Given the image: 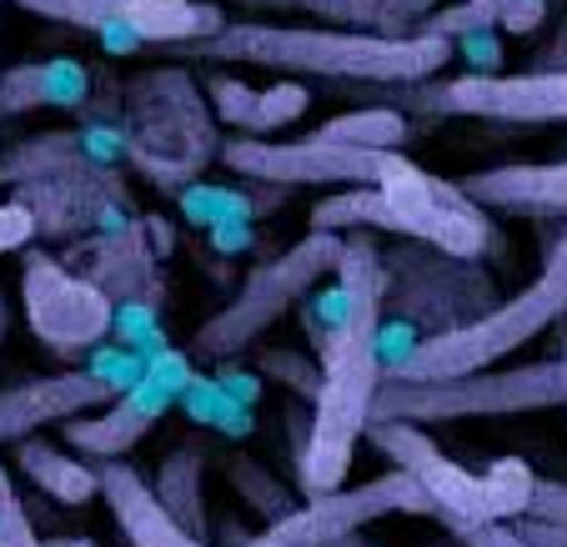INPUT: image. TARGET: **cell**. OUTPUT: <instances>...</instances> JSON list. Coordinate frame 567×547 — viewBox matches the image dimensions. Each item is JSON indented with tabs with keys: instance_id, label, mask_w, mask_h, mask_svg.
I'll list each match as a JSON object with an SVG mask.
<instances>
[{
	"instance_id": "836d02e7",
	"label": "cell",
	"mask_w": 567,
	"mask_h": 547,
	"mask_svg": "<svg viewBox=\"0 0 567 547\" xmlns=\"http://www.w3.org/2000/svg\"><path fill=\"white\" fill-rule=\"evenodd\" d=\"M206 96H212L216 116H221L226 126H241V116H247L257 91H251L247 81H231V75H206Z\"/></svg>"
},
{
	"instance_id": "ba28073f",
	"label": "cell",
	"mask_w": 567,
	"mask_h": 547,
	"mask_svg": "<svg viewBox=\"0 0 567 547\" xmlns=\"http://www.w3.org/2000/svg\"><path fill=\"white\" fill-rule=\"evenodd\" d=\"M41 21L86 31L106 55H141L146 45H182L226 25L212 0H11Z\"/></svg>"
},
{
	"instance_id": "52a82bcc",
	"label": "cell",
	"mask_w": 567,
	"mask_h": 547,
	"mask_svg": "<svg viewBox=\"0 0 567 547\" xmlns=\"http://www.w3.org/2000/svg\"><path fill=\"white\" fill-rule=\"evenodd\" d=\"M342 237L347 231H307L301 241H291L287 251H277L271 261H261L236 297L226 301L216 317H206L202 332H196V357H212V362H226V357L247 352L261 332L287 317L291 307L307 301V291L317 281H327L337 271V257H342Z\"/></svg>"
},
{
	"instance_id": "b9f144b4",
	"label": "cell",
	"mask_w": 567,
	"mask_h": 547,
	"mask_svg": "<svg viewBox=\"0 0 567 547\" xmlns=\"http://www.w3.org/2000/svg\"><path fill=\"white\" fill-rule=\"evenodd\" d=\"M543 65H547V71H563V65H567V16H563V25L553 31V41L543 45Z\"/></svg>"
},
{
	"instance_id": "6da1fadb",
	"label": "cell",
	"mask_w": 567,
	"mask_h": 547,
	"mask_svg": "<svg viewBox=\"0 0 567 547\" xmlns=\"http://www.w3.org/2000/svg\"><path fill=\"white\" fill-rule=\"evenodd\" d=\"M337 281L347 287V327L332 342V352L321 357V382L311 398V427L301 442V493H332L347 483L362 442L367 422H372V398L382 386V357H377V327H382V247L372 231H347L342 257H337Z\"/></svg>"
},
{
	"instance_id": "484cf974",
	"label": "cell",
	"mask_w": 567,
	"mask_h": 547,
	"mask_svg": "<svg viewBox=\"0 0 567 547\" xmlns=\"http://www.w3.org/2000/svg\"><path fill=\"white\" fill-rule=\"evenodd\" d=\"M226 477H231V487L247 497L267 523H277L281 513H291V493L267 473V467H261V462H251L247 452H231V457H226Z\"/></svg>"
},
{
	"instance_id": "2e32d148",
	"label": "cell",
	"mask_w": 567,
	"mask_h": 547,
	"mask_svg": "<svg viewBox=\"0 0 567 547\" xmlns=\"http://www.w3.org/2000/svg\"><path fill=\"white\" fill-rule=\"evenodd\" d=\"M106 402L111 392L91 372H51V376H35V382H16L0 392V447L35 437L51 422L96 412Z\"/></svg>"
},
{
	"instance_id": "8fae6325",
	"label": "cell",
	"mask_w": 567,
	"mask_h": 547,
	"mask_svg": "<svg viewBox=\"0 0 567 547\" xmlns=\"http://www.w3.org/2000/svg\"><path fill=\"white\" fill-rule=\"evenodd\" d=\"M236 176L267 186H382L392 166L402 162L396 151H367V146H337L321 136L301 141H271V136H231L216 151Z\"/></svg>"
},
{
	"instance_id": "ab89813d",
	"label": "cell",
	"mask_w": 567,
	"mask_h": 547,
	"mask_svg": "<svg viewBox=\"0 0 567 547\" xmlns=\"http://www.w3.org/2000/svg\"><path fill=\"white\" fill-rule=\"evenodd\" d=\"M513 527L527 537V543H537V547H567V527L543 523V517H517Z\"/></svg>"
},
{
	"instance_id": "9c48e42d",
	"label": "cell",
	"mask_w": 567,
	"mask_h": 547,
	"mask_svg": "<svg viewBox=\"0 0 567 547\" xmlns=\"http://www.w3.org/2000/svg\"><path fill=\"white\" fill-rule=\"evenodd\" d=\"M382 307H396L417 332H452L493 307V281L472 261L447 257L427 241H408L382 257Z\"/></svg>"
},
{
	"instance_id": "bcb514c9",
	"label": "cell",
	"mask_w": 567,
	"mask_h": 547,
	"mask_svg": "<svg viewBox=\"0 0 567 547\" xmlns=\"http://www.w3.org/2000/svg\"><path fill=\"white\" fill-rule=\"evenodd\" d=\"M523 6H543V11H547V0H523Z\"/></svg>"
},
{
	"instance_id": "7bdbcfd3",
	"label": "cell",
	"mask_w": 567,
	"mask_h": 547,
	"mask_svg": "<svg viewBox=\"0 0 567 547\" xmlns=\"http://www.w3.org/2000/svg\"><path fill=\"white\" fill-rule=\"evenodd\" d=\"M41 547H101V543H91V537H41Z\"/></svg>"
},
{
	"instance_id": "ffe728a7",
	"label": "cell",
	"mask_w": 567,
	"mask_h": 547,
	"mask_svg": "<svg viewBox=\"0 0 567 547\" xmlns=\"http://www.w3.org/2000/svg\"><path fill=\"white\" fill-rule=\"evenodd\" d=\"M16 462H21V473L31 477L45 497H55V503H65V507H81V503H91V497H101V467L51 447V442L25 437Z\"/></svg>"
},
{
	"instance_id": "60d3db41",
	"label": "cell",
	"mask_w": 567,
	"mask_h": 547,
	"mask_svg": "<svg viewBox=\"0 0 567 547\" xmlns=\"http://www.w3.org/2000/svg\"><path fill=\"white\" fill-rule=\"evenodd\" d=\"M216 382L226 386V398L231 402H241V407H257V398H261V382L257 376H247V372H216Z\"/></svg>"
},
{
	"instance_id": "f1b7e54d",
	"label": "cell",
	"mask_w": 567,
	"mask_h": 547,
	"mask_svg": "<svg viewBox=\"0 0 567 547\" xmlns=\"http://www.w3.org/2000/svg\"><path fill=\"white\" fill-rule=\"evenodd\" d=\"M493 25H497L493 6H477V0H457V6H447V0H437V6L422 16L417 31L442 35V41H457V35H472V31H493Z\"/></svg>"
},
{
	"instance_id": "d4e9b609",
	"label": "cell",
	"mask_w": 567,
	"mask_h": 547,
	"mask_svg": "<svg viewBox=\"0 0 567 547\" xmlns=\"http://www.w3.org/2000/svg\"><path fill=\"white\" fill-rule=\"evenodd\" d=\"M176 407H186V417H192V422H206V427L226 432V437H247V432H251V412L241 407V402L226 398V386L216 382V376L196 372L192 382H186V392H182V402H176Z\"/></svg>"
},
{
	"instance_id": "603a6c76",
	"label": "cell",
	"mask_w": 567,
	"mask_h": 547,
	"mask_svg": "<svg viewBox=\"0 0 567 547\" xmlns=\"http://www.w3.org/2000/svg\"><path fill=\"white\" fill-rule=\"evenodd\" d=\"M311 136L337 141V146H367V151H396L408 141V116L392 106H367V111H347V116L321 121Z\"/></svg>"
},
{
	"instance_id": "e0dca14e",
	"label": "cell",
	"mask_w": 567,
	"mask_h": 547,
	"mask_svg": "<svg viewBox=\"0 0 567 547\" xmlns=\"http://www.w3.org/2000/svg\"><path fill=\"white\" fill-rule=\"evenodd\" d=\"M221 11H287L311 16L337 31H372V35H412L437 0H212Z\"/></svg>"
},
{
	"instance_id": "1f68e13d",
	"label": "cell",
	"mask_w": 567,
	"mask_h": 547,
	"mask_svg": "<svg viewBox=\"0 0 567 547\" xmlns=\"http://www.w3.org/2000/svg\"><path fill=\"white\" fill-rule=\"evenodd\" d=\"M261 367H267L271 376H277L281 386H291V392H301V398H317V382H321V367L307 362L301 352H281V347H271L267 357H261Z\"/></svg>"
},
{
	"instance_id": "3957f363",
	"label": "cell",
	"mask_w": 567,
	"mask_h": 547,
	"mask_svg": "<svg viewBox=\"0 0 567 547\" xmlns=\"http://www.w3.org/2000/svg\"><path fill=\"white\" fill-rule=\"evenodd\" d=\"M307 231H386V237L427 241L447 257L477 261L493 247V221L457 182H437L417 162L392 166L382 186H337L307 216Z\"/></svg>"
},
{
	"instance_id": "4dcf8cb0",
	"label": "cell",
	"mask_w": 567,
	"mask_h": 547,
	"mask_svg": "<svg viewBox=\"0 0 567 547\" xmlns=\"http://www.w3.org/2000/svg\"><path fill=\"white\" fill-rule=\"evenodd\" d=\"M0 547H41V533H35L31 513H25L16 483L0 467Z\"/></svg>"
},
{
	"instance_id": "4fadbf2b",
	"label": "cell",
	"mask_w": 567,
	"mask_h": 547,
	"mask_svg": "<svg viewBox=\"0 0 567 547\" xmlns=\"http://www.w3.org/2000/svg\"><path fill=\"white\" fill-rule=\"evenodd\" d=\"M21 291L35 342L55 357H81L111 337V297L71 261L51 251H21Z\"/></svg>"
},
{
	"instance_id": "8d00e7d4",
	"label": "cell",
	"mask_w": 567,
	"mask_h": 547,
	"mask_svg": "<svg viewBox=\"0 0 567 547\" xmlns=\"http://www.w3.org/2000/svg\"><path fill=\"white\" fill-rule=\"evenodd\" d=\"M523 517H543V523L567 527V483H547V477H537L533 503H527Z\"/></svg>"
},
{
	"instance_id": "7c38bea8",
	"label": "cell",
	"mask_w": 567,
	"mask_h": 547,
	"mask_svg": "<svg viewBox=\"0 0 567 547\" xmlns=\"http://www.w3.org/2000/svg\"><path fill=\"white\" fill-rule=\"evenodd\" d=\"M192 357L176 352V347H161V352L146 357V367H141V376L126 386V392H116V398L106 402V407L96 412H81V417H65V442H71L75 452H86V457L96 462H116L126 457L131 447H136L141 437H146L151 427H156L166 412L182 402L186 382H192Z\"/></svg>"
},
{
	"instance_id": "f35d334b",
	"label": "cell",
	"mask_w": 567,
	"mask_h": 547,
	"mask_svg": "<svg viewBox=\"0 0 567 547\" xmlns=\"http://www.w3.org/2000/svg\"><path fill=\"white\" fill-rule=\"evenodd\" d=\"M477 6H493L497 25H503V31H513V35H527V31H537V25L547 21L543 6H523V0H477Z\"/></svg>"
},
{
	"instance_id": "f546056e",
	"label": "cell",
	"mask_w": 567,
	"mask_h": 547,
	"mask_svg": "<svg viewBox=\"0 0 567 547\" xmlns=\"http://www.w3.org/2000/svg\"><path fill=\"white\" fill-rule=\"evenodd\" d=\"M141 367H146V357H141V352L101 342V347H91V352H86V367H81V372H91L111 392V398H116V392H126V386L141 376Z\"/></svg>"
},
{
	"instance_id": "d6a6232c",
	"label": "cell",
	"mask_w": 567,
	"mask_h": 547,
	"mask_svg": "<svg viewBox=\"0 0 567 547\" xmlns=\"http://www.w3.org/2000/svg\"><path fill=\"white\" fill-rule=\"evenodd\" d=\"M452 55L467 61V75H497L503 71V35L493 31H472V35H457L452 41Z\"/></svg>"
},
{
	"instance_id": "9a60e30c",
	"label": "cell",
	"mask_w": 567,
	"mask_h": 547,
	"mask_svg": "<svg viewBox=\"0 0 567 547\" xmlns=\"http://www.w3.org/2000/svg\"><path fill=\"white\" fill-rule=\"evenodd\" d=\"M101 497H106V507H111V517H116L121 543L126 547H212L206 537L186 533V527L156 503L151 483L131 467L126 457L101 462ZM241 547H277V543L261 533V537H251V543H241Z\"/></svg>"
},
{
	"instance_id": "d6986e66",
	"label": "cell",
	"mask_w": 567,
	"mask_h": 547,
	"mask_svg": "<svg viewBox=\"0 0 567 547\" xmlns=\"http://www.w3.org/2000/svg\"><path fill=\"white\" fill-rule=\"evenodd\" d=\"M91 101V71L75 55H51V61H25L0 71V111L25 116V111H75Z\"/></svg>"
},
{
	"instance_id": "7a4b0ae2",
	"label": "cell",
	"mask_w": 567,
	"mask_h": 547,
	"mask_svg": "<svg viewBox=\"0 0 567 547\" xmlns=\"http://www.w3.org/2000/svg\"><path fill=\"white\" fill-rule=\"evenodd\" d=\"M186 61H231V65H267L287 75H317L337 86H417L442 75L452 61V41L427 31L412 35H372V31H337V25H271V21H226L221 31L196 41L166 45Z\"/></svg>"
},
{
	"instance_id": "7dc6e473",
	"label": "cell",
	"mask_w": 567,
	"mask_h": 547,
	"mask_svg": "<svg viewBox=\"0 0 567 547\" xmlns=\"http://www.w3.org/2000/svg\"><path fill=\"white\" fill-rule=\"evenodd\" d=\"M0 121H6V111H0Z\"/></svg>"
},
{
	"instance_id": "83f0119b",
	"label": "cell",
	"mask_w": 567,
	"mask_h": 547,
	"mask_svg": "<svg viewBox=\"0 0 567 547\" xmlns=\"http://www.w3.org/2000/svg\"><path fill=\"white\" fill-rule=\"evenodd\" d=\"M347 327V287L342 281H317L307 291V337L317 347V362L332 352V342Z\"/></svg>"
},
{
	"instance_id": "d590c367",
	"label": "cell",
	"mask_w": 567,
	"mask_h": 547,
	"mask_svg": "<svg viewBox=\"0 0 567 547\" xmlns=\"http://www.w3.org/2000/svg\"><path fill=\"white\" fill-rule=\"evenodd\" d=\"M35 241V216L31 206L16 196V202H0V257H11V251H25Z\"/></svg>"
},
{
	"instance_id": "8992f818",
	"label": "cell",
	"mask_w": 567,
	"mask_h": 547,
	"mask_svg": "<svg viewBox=\"0 0 567 547\" xmlns=\"http://www.w3.org/2000/svg\"><path fill=\"white\" fill-rule=\"evenodd\" d=\"M563 407V376L557 362L527 367H482L457 376H382L372 398V422H467V417H517V412Z\"/></svg>"
},
{
	"instance_id": "74e56055",
	"label": "cell",
	"mask_w": 567,
	"mask_h": 547,
	"mask_svg": "<svg viewBox=\"0 0 567 547\" xmlns=\"http://www.w3.org/2000/svg\"><path fill=\"white\" fill-rule=\"evenodd\" d=\"M206 241H212V251H221V257H241V251L257 247V231H251V221H216V226H202Z\"/></svg>"
},
{
	"instance_id": "cb8c5ba5",
	"label": "cell",
	"mask_w": 567,
	"mask_h": 547,
	"mask_svg": "<svg viewBox=\"0 0 567 547\" xmlns=\"http://www.w3.org/2000/svg\"><path fill=\"white\" fill-rule=\"evenodd\" d=\"M311 106V91L301 86V81H277V86L257 91L247 106V116H241V126H236V136H277V131H287L291 121H301Z\"/></svg>"
},
{
	"instance_id": "5bb4252c",
	"label": "cell",
	"mask_w": 567,
	"mask_h": 547,
	"mask_svg": "<svg viewBox=\"0 0 567 547\" xmlns=\"http://www.w3.org/2000/svg\"><path fill=\"white\" fill-rule=\"evenodd\" d=\"M392 513H427L432 517L422 487L412 483L402 467L372 477V483L317 493L307 507H291L277 523H267V537L277 547H327V543H342V537H357L367 523L392 517Z\"/></svg>"
},
{
	"instance_id": "e575fe53",
	"label": "cell",
	"mask_w": 567,
	"mask_h": 547,
	"mask_svg": "<svg viewBox=\"0 0 567 547\" xmlns=\"http://www.w3.org/2000/svg\"><path fill=\"white\" fill-rule=\"evenodd\" d=\"M447 533L457 537L462 547H537V543H527L513 523H447Z\"/></svg>"
},
{
	"instance_id": "7402d4cb",
	"label": "cell",
	"mask_w": 567,
	"mask_h": 547,
	"mask_svg": "<svg viewBox=\"0 0 567 547\" xmlns=\"http://www.w3.org/2000/svg\"><path fill=\"white\" fill-rule=\"evenodd\" d=\"M287 192V186H267V196L251 192H236V186H206V182H192L176 192V206H182V216L192 226H216V221H251V216H267V206L277 202V196Z\"/></svg>"
},
{
	"instance_id": "ee69618b",
	"label": "cell",
	"mask_w": 567,
	"mask_h": 547,
	"mask_svg": "<svg viewBox=\"0 0 567 547\" xmlns=\"http://www.w3.org/2000/svg\"><path fill=\"white\" fill-rule=\"evenodd\" d=\"M557 376H563V407H567V332H563V357H557Z\"/></svg>"
},
{
	"instance_id": "4316f807",
	"label": "cell",
	"mask_w": 567,
	"mask_h": 547,
	"mask_svg": "<svg viewBox=\"0 0 567 547\" xmlns=\"http://www.w3.org/2000/svg\"><path fill=\"white\" fill-rule=\"evenodd\" d=\"M156 307L161 301H151V297L111 301V337L141 357L161 352V347H166V332H161V322H156Z\"/></svg>"
},
{
	"instance_id": "ac0fdd59",
	"label": "cell",
	"mask_w": 567,
	"mask_h": 547,
	"mask_svg": "<svg viewBox=\"0 0 567 547\" xmlns=\"http://www.w3.org/2000/svg\"><path fill=\"white\" fill-rule=\"evenodd\" d=\"M462 196L482 211H513V216H567V162L547 166H493V172L462 176Z\"/></svg>"
},
{
	"instance_id": "44dd1931",
	"label": "cell",
	"mask_w": 567,
	"mask_h": 547,
	"mask_svg": "<svg viewBox=\"0 0 567 547\" xmlns=\"http://www.w3.org/2000/svg\"><path fill=\"white\" fill-rule=\"evenodd\" d=\"M202 483H206V447L196 442H182L176 452H166L156 473V503L186 527V533L202 537L206 533V497H202Z\"/></svg>"
},
{
	"instance_id": "277c9868",
	"label": "cell",
	"mask_w": 567,
	"mask_h": 547,
	"mask_svg": "<svg viewBox=\"0 0 567 547\" xmlns=\"http://www.w3.org/2000/svg\"><path fill=\"white\" fill-rule=\"evenodd\" d=\"M567 317V216L563 231L553 237L543 257V271L527 281L517 297L493 301V307L472 317V322L452 327V332H432L412 347L396 367H386V376H457V372H482V367H497L503 357H513L517 347H527L537 332H547L553 322Z\"/></svg>"
},
{
	"instance_id": "5b68a950",
	"label": "cell",
	"mask_w": 567,
	"mask_h": 547,
	"mask_svg": "<svg viewBox=\"0 0 567 547\" xmlns=\"http://www.w3.org/2000/svg\"><path fill=\"white\" fill-rule=\"evenodd\" d=\"M362 437L422 487V497H427L432 517L442 527L447 523H517L527 513V503H533L537 473L517 457H497L487 473H467L417 422H367Z\"/></svg>"
},
{
	"instance_id": "30bf717a",
	"label": "cell",
	"mask_w": 567,
	"mask_h": 547,
	"mask_svg": "<svg viewBox=\"0 0 567 547\" xmlns=\"http://www.w3.org/2000/svg\"><path fill=\"white\" fill-rule=\"evenodd\" d=\"M408 101L412 116H472V121H507V126H553L567 121V65L563 71L527 75H452V81H417L392 86Z\"/></svg>"
},
{
	"instance_id": "f6af8a7d",
	"label": "cell",
	"mask_w": 567,
	"mask_h": 547,
	"mask_svg": "<svg viewBox=\"0 0 567 547\" xmlns=\"http://www.w3.org/2000/svg\"><path fill=\"white\" fill-rule=\"evenodd\" d=\"M6 332H11V307H6V291H0V342H6Z\"/></svg>"
}]
</instances>
